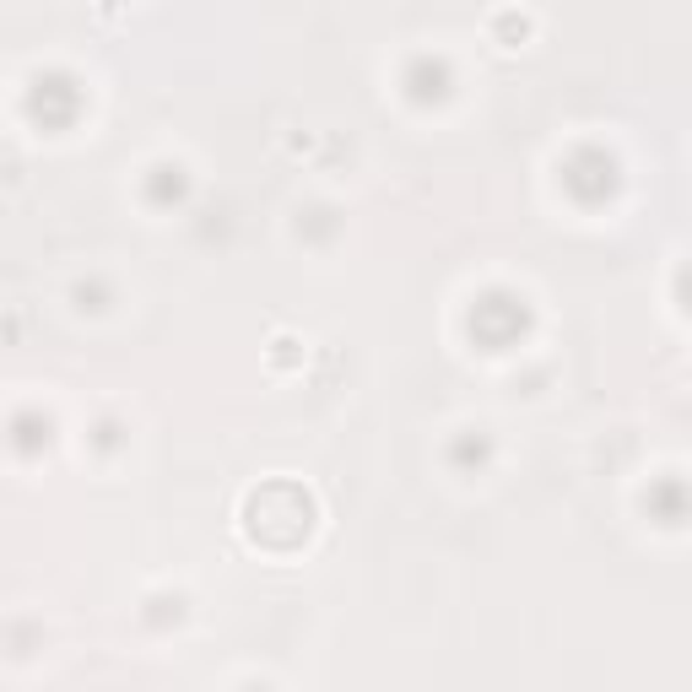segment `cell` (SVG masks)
<instances>
[{"label":"cell","instance_id":"3957f363","mask_svg":"<svg viewBox=\"0 0 692 692\" xmlns=\"http://www.w3.org/2000/svg\"><path fill=\"white\" fill-rule=\"evenodd\" d=\"M265 357H271L276 374H287V368H303V357H309V352H303V341H298V336H276Z\"/></svg>","mask_w":692,"mask_h":692},{"label":"cell","instance_id":"7a4b0ae2","mask_svg":"<svg viewBox=\"0 0 692 692\" xmlns=\"http://www.w3.org/2000/svg\"><path fill=\"white\" fill-rule=\"evenodd\" d=\"M487 33H492L498 49H525L530 38H536V17H530V11H514V6H498L492 22H487Z\"/></svg>","mask_w":692,"mask_h":692},{"label":"cell","instance_id":"6da1fadb","mask_svg":"<svg viewBox=\"0 0 692 692\" xmlns=\"http://www.w3.org/2000/svg\"><path fill=\"white\" fill-rule=\"evenodd\" d=\"M238 525H244V536L260 552H292L314 530V492L298 482H260L244 492Z\"/></svg>","mask_w":692,"mask_h":692}]
</instances>
